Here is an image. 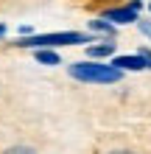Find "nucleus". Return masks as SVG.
<instances>
[{"mask_svg":"<svg viewBox=\"0 0 151 154\" xmlns=\"http://www.w3.org/2000/svg\"><path fill=\"white\" fill-rule=\"evenodd\" d=\"M129 6H134L137 11H143V0H129Z\"/></svg>","mask_w":151,"mask_h":154,"instance_id":"f8f14e48","label":"nucleus"},{"mask_svg":"<svg viewBox=\"0 0 151 154\" xmlns=\"http://www.w3.org/2000/svg\"><path fill=\"white\" fill-rule=\"evenodd\" d=\"M67 73L81 84H118V81H123V70L115 67L112 62L106 65L104 59L73 62V65H67Z\"/></svg>","mask_w":151,"mask_h":154,"instance_id":"f257e3e1","label":"nucleus"},{"mask_svg":"<svg viewBox=\"0 0 151 154\" xmlns=\"http://www.w3.org/2000/svg\"><path fill=\"white\" fill-rule=\"evenodd\" d=\"M101 17L104 20H109V23H115V25H131V23H137L140 20V11L134 6H112V8H106V11H101Z\"/></svg>","mask_w":151,"mask_h":154,"instance_id":"7ed1b4c3","label":"nucleus"},{"mask_svg":"<svg viewBox=\"0 0 151 154\" xmlns=\"http://www.w3.org/2000/svg\"><path fill=\"white\" fill-rule=\"evenodd\" d=\"M92 42L90 34L81 31H53V34H28V37H20V42H14L17 48H62V45H84Z\"/></svg>","mask_w":151,"mask_h":154,"instance_id":"f03ea898","label":"nucleus"},{"mask_svg":"<svg viewBox=\"0 0 151 154\" xmlns=\"http://www.w3.org/2000/svg\"><path fill=\"white\" fill-rule=\"evenodd\" d=\"M34 59H37L39 65H45V67L62 65V56L56 53V48H34Z\"/></svg>","mask_w":151,"mask_h":154,"instance_id":"0eeeda50","label":"nucleus"},{"mask_svg":"<svg viewBox=\"0 0 151 154\" xmlns=\"http://www.w3.org/2000/svg\"><path fill=\"white\" fill-rule=\"evenodd\" d=\"M106 154H137V151H131V149H112V151H106Z\"/></svg>","mask_w":151,"mask_h":154,"instance_id":"9b49d317","label":"nucleus"},{"mask_svg":"<svg viewBox=\"0 0 151 154\" xmlns=\"http://www.w3.org/2000/svg\"><path fill=\"white\" fill-rule=\"evenodd\" d=\"M148 11H151V3H148Z\"/></svg>","mask_w":151,"mask_h":154,"instance_id":"4468645a","label":"nucleus"},{"mask_svg":"<svg viewBox=\"0 0 151 154\" xmlns=\"http://www.w3.org/2000/svg\"><path fill=\"white\" fill-rule=\"evenodd\" d=\"M3 154H39V151H37V149H31V146H23V143H17V146L3 149Z\"/></svg>","mask_w":151,"mask_h":154,"instance_id":"6e6552de","label":"nucleus"},{"mask_svg":"<svg viewBox=\"0 0 151 154\" xmlns=\"http://www.w3.org/2000/svg\"><path fill=\"white\" fill-rule=\"evenodd\" d=\"M137 28H140V34H143V37L151 39V20H137Z\"/></svg>","mask_w":151,"mask_h":154,"instance_id":"1a4fd4ad","label":"nucleus"},{"mask_svg":"<svg viewBox=\"0 0 151 154\" xmlns=\"http://www.w3.org/2000/svg\"><path fill=\"white\" fill-rule=\"evenodd\" d=\"M87 25H90L92 34H101V37H106V39H115V34H118V25L104 20V17H95V20H90Z\"/></svg>","mask_w":151,"mask_h":154,"instance_id":"39448f33","label":"nucleus"},{"mask_svg":"<svg viewBox=\"0 0 151 154\" xmlns=\"http://www.w3.org/2000/svg\"><path fill=\"white\" fill-rule=\"evenodd\" d=\"M109 62H112L115 67H120L123 73H126V70H148L143 53H123V56H118V53H115Z\"/></svg>","mask_w":151,"mask_h":154,"instance_id":"20e7f679","label":"nucleus"},{"mask_svg":"<svg viewBox=\"0 0 151 154\" xmlns=\"http://www.w3.org/2000/svg\"><path fill=\"white\" fill-rule=\"evenodd\" d=\"M6 34H8V28H6V25H3V23H0V39H3V37H6Z\"/></svg>","mask_w":151,"mask_h":154,"instance_id":"ddd939ff","label":"nucleus"},{"mask_svg":"<svg viewBox=\"0 0 151 154\" xmlns=\"http://www.w3.org/2000/svg\"><path fill=\"white\" fill-rule=\"evenodd\" d=\"M137 53H143V59H146V65H148V70H151V48H140Z\"/></svg>","mask_w":151,"mask_h":154,"instance_id":"9d476101","label":"nucleus"},{"mask_svg":"<svg viewBox=\"0 0 151 154\" xmlns=\"http://www.w3.org/2000/svg\"><path fill=\"white\" fill-rule=\"evenodd\" d=\"M115 56V42H98V45H87V59H112Z\"/></svg>","mask_w":151,"mask_h":154,"instance_id":"423d86ee","label":"nucleus"}]
</instances>
